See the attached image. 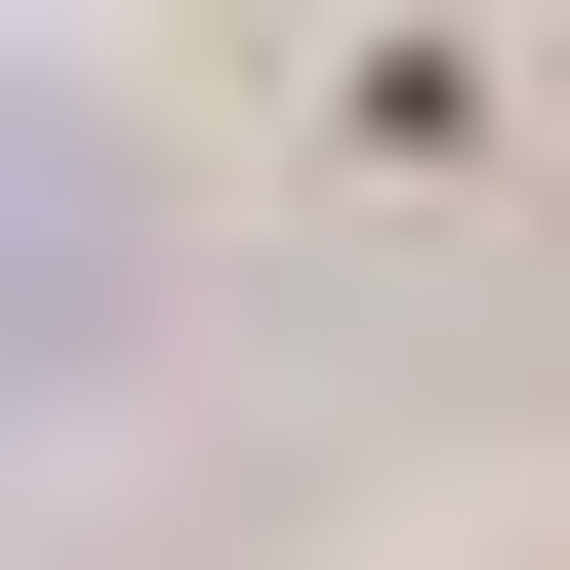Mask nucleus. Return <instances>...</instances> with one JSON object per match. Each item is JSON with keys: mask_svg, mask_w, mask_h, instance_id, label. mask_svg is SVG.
Returning a JSON list of instances; mask_svg holds the SVG:
<instances>
[{"mask_svg": "<svg viewBox=\"0 0 570 570\" xmlns=\"http://www.w3.org/2000/svg\"><path fill=\"white\" fill-rule=\"evenodd\" d=\"M41 285H82V204H41V164H0V326H41Z\"/></svg>", "mask_w": 570, "mask_h": 570, "instance_id": "obj_1", "label": "nucleus"}]
</instances>
